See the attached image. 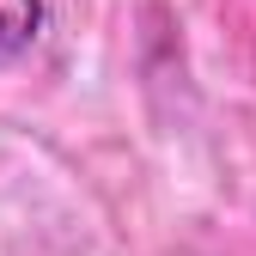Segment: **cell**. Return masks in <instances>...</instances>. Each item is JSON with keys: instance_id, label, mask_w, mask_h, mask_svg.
I'll list each match as a JSON object with an SVG mask.
<instances>
[{"instance_id": "6da1fadb", "label": "cell", "mask_w": 256, "mask_h": 256, "mask_svg": "<svg viewBox=\"0 0 256 256\" xmlns=\"http://www.w3.org/2000/svg\"><path fill=\"white\" fill-rule=\"evenodd\" d=\"M43 24H49V6H43V0H0V61L30 55L37 37H43Z\"/></svg>"}]
</instances>
